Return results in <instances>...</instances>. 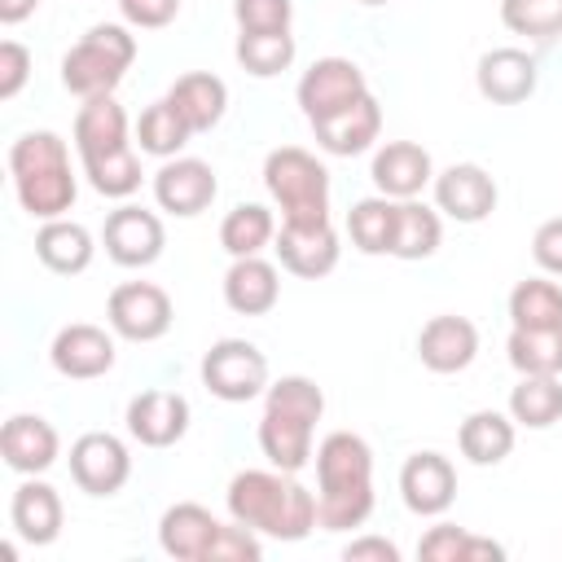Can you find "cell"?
<instances>
[{"instance_id": "cell-3", "label": "cell", "mask_w": 562, "mask_h": 562, "mask_svg": "<svg viewBox=\"0 0 562 562\" xmlns=\"http://www.w3.org/2000/svg\"><path fill=\"white\" fill-rule=\"evenodd\" d=\"M75 154L83 162L88 184L101 198L127 202L140 189V158L127 132V110L110 97H92L75 114Z\"/></svg>"}, {"instance_id": "cell-23", "label": "cell", "mask_w": 562, "mask_h": 562, "mask_svg": "<svg viewBox=\"0 0 562 562\" xmlns=\"http://www.w3.org/2000/svg\"><path fill=\"white\" fill-rule=\"evenodd\" d=\"M369 180L378 193L404 202V198H422V189L435 180V158L430 149H422L417 140H386L373 149V167Z\"/></svg>"}, {"instance_id": "cell-7", "label": "cell", "mask_w": 562, "mask_h": 562, "mask_svg": "<svg viewBox=\"0 0 562 562\" xmlns=\"http://www.w3.org/2000/svg\"><path fill=\"white\" fill-rule=\"evenodd\" d=\"M263 189L281 211V224L329 220V171L303 145H277L263 158Z\"/></svg>"}, {"instance_id": "cell-32", "label": "cell", "mask_w": 562, "mask_h": 562, "mask_svg": "<svg viewBox=\"0 0 562 562\" xmlns=\"http://www.w3.org/2000/svg\"><path fill=\"white\" fill-rule=\"evenodd\" d=\"M443 241V220H439V206H426L422 198H404L400 202V215H395V246L391 255L404 259V263H417V259H430Z\"/></svg>"}, {"instance_id": "cell-12", "label": "cell", "mask_w": 562, "mask_h": 562, "mask_svg": "<svg viewBox=\"0 0 562 562\" xmlns=\"http://www.w3.org/2000/svg\"><path fill=\"white\" fill-rule=\"evenodd\" d=\"M101 246L105 255L119 263V268H149L162 259V246H167V228L158 220V211H145L136 202H123L105 215V228H101Z\"/></svg>"}, {"instance_id": "cell-22", "label": "cell", "mask_w": 562, "mask_h": 562, "mask_svg": "<svg viewBox=\"0 0 562 562\" xmlns=\"http://www.w3.org/2000/svg\"><path fill=\"white\" fill-rule=\"evenodd\" d=\"M9 522H13V536L26 540V544H53L61 536V522H66V505H61V492L53 483H44L40 474H22V483L13 487V501H9Z\"/></svg>"}, {"instance_id": "cell-18", "label": "cell", "mask_w": 562, "mask_h": 562, "mask_svg": "<svg viewBox=\"0 0 562 562\" xmlns=\"http://www.w3.org/2000/svg\"><path fill=\"white\" fill-rule=\"evenodd\" d=\"M189 400L180 391H140L127 400V435L140 443V448H171L189 435Z\"/></svg>"}, {"instance_id": "cell-42", "label": "cell", "mask_w": 562, "mask_h": 562, "mask_svg": "<svg viewBox=\"0 0 562 562\" xmlns=\"http://www.w3.org/2000/svg\"><path fill=\"white\" fill-rule=\"evenodd\" d=\"M31 79V48L18 40L0 44V101H13Z\"/></svg>"}, {"instance_id": "cell-6", "label": "cell", "mask_w": 562, "mask_h": 562, "mask_svg": "<svg viewBox=\"0 0 562 562\" xmlns=\"http://www.w3.org/2000/svg\"><path fill=\"white\" fill-rule=\"evenodd\" d=\"M136 61V35L123 22H97L61 57V88L79 101L110 97Z\"/></svg>"}, {"instance_id": "cell-2", "label": "cell", "mask_w": 562, "mask_h": 562, "mask_svg": "<svg viewBox=\"0 0 562 562\" xmlns=\"http://www.w3.org/2000/svg\"><path fill=\"white\" fill-rule=\"evenodd\" d=\"M316 518L321 531H351L364 527L378 496H373V448L356 430H329L316 452Z\"/></svg>"}, {"instance_id": "cell-9", "label": "cell", "mask_w": 562, "mask_h": 562, "mask_svg": "<svg viewBox=\"0 0 562 562\" xmlns=\"http://www.w3.org/2000/svg\"><path fill=\"white\" fill-rule=\"evenodd\" d=\"M171 321H176L171 294L154 281H123L105 299V325L123 342H158L167 338Z\"/></svg>"}, {"instance_id": "cell-41", "label": "cell", "mask_w": 562, "mask_h": 562, "mask_svg": "<svg viewBox=\"0 0 562 562\" xmlns=\"http://www.w3.org/2000/svg\"><path fill=\"white\" fill-rule=\"evenodd\" d=\"M119 13L136 31H162L180 18V0H119Z\"/></svg>"}, {"instance_id": "cell-46", "label": "cell", "mask_w": 562, "mask_h": 562, "mask_svg": "<svg viewBox=\"0 0 562 562\" xmlns=\"http://www.w3.org/2000/svg\"><path fill=\"white\" fill-rule=\"evenodd\" d=\"M356 4H364V9H378V4H391V0H356Z\"/></svg>"}, {"instance_id": "cell-27", "label": "cell", "mask_w": 562, "mask_h": 562, "mask_svg": "<svg viewBox=\"0 0 562 562\" xmlns=\"http://www.w3.org/2000/svg\"><path fill=\"white\" fill-rule=\"evenodd\" d=\"M92 255H97V241L79 220H66V215L61 220H44L40 233H35V259L57 277L88 272Z\"/></svg>"}, {"instance_id": "cell-33", "label": "cell", "mask_w": 562, "mask_h": 562, "mask_svg": "<svg viewBox=\"0 0 562 562\" xmlns=\"http://www.w3.org/2000/svg\"><path fill=\"white\" fill-rule=\"evenodd\" d=\"M277 215L263 206V202H237L224 220H220V246L233 255V259H246V255H263L277 237Z\"/></svg>"}, {"instance_id": "cell-38", "label": "cell", "mask_w": 562, "mask_h": 562, "mask_svg": "<svg viewBox=\"0 0 562 562\" xmlns=\"http://www.w3.org/2000/svg\"><path fill=\"white\" fill-rule=\"evenodd\" d=\"M505 356L514 373H553L562 378V325L553 329H509Z\"/></svg>"}, {"instance_id": "cell-16", "label": "cell", "mask_w": 562, "mask_h": 562, "mask_svg": "<svg viewBox=\"0 0 562 562\" xmlns=\"http://www.w3.org/2000/svg\"><path fill=\"white\" fill-rule=\"evenodd\" d=\"M400 501L417 518H439L457 501V470L443 452L422 448L400 465Z\"/></svg>"}, {"instance_id": "cell-26", "label": "cell", "mask_w": 562, "mask_h": 562, "mask_svg": "<svg viewBox=\"0 0 562 562\" xmlns=\"http://www.w3.org/2000/svg\"><path fill=\"white\" fill-rule=\"evenodd\" d=\"M281 299V272L272 259L263 255H246L233 259L224 272V303L237 316H268Z\"/></svg>"}, {"instance_id": "cell-10", "label": "cell", "mask_w": 562, "mask_h": 562, "mask_svg": "<svg viewBox=\"0 0 562 562\" xmlns=\"http://www.w3.org/2000/svg\"><path fill=\"white\" fill-rule=\"evenodd\" d=\"M294 97H299L303 119L307 123H321V119L356 105L360 97H369V79H364V70L351 57H316L303 70Z\"/></svg>"}, {"instance_id": "cell-34", "label": "cell", "mask_w": 562, "mask_h": 562, "mask_svg": "<svg viewBox=\"0 0 562 562\" xmlns=\"http://www.w3.org/2000/svg\"><path fill=\"white\" fill-rule=\"evenodd\" d=\"M417 558H426V562H501L505 544H496L487 536H474L457 522H435L417 540Z\"/></svg>"}, {"instance_id": "cell-36", "label": "cell", "mask_w": 562, "mask_h": 562, "mask_svg": "<svg viewBox=\"0 0 562 562\" xmlns=\"http://www.w3.org/2000/svg\"><path fill=\"white\" fill-rule=\"evenodd\" d=\"M233 53H237V66L246 75L272 79V75H281V70L294 66L299 44H294L290 31H237V48Z\"/></svg>"}, {"instance_id": "cell-15", "label": "cell", "mask_w": 562, "mask_h": 562, "mask_svg": "<svg viewBox=\"0 0 562 562\" xmlns=\"http://www.w3.org/2000/svg\"><path fill=\"white\" fill-rule=\"evenodd\" d=\"M430 189H435L439 215H448V220H457V224H483V220L496 211V202H501L496 180H492L487 167H479V162H452V167L435 171Z\"/></svg>"}, {"instance_id": "cell-45", "label": "cell", "mask_w": 562, "mask_h": 562, "mask_svg": "<svg viewBox=\"0 0 562 562\" xmlns=\"http://www.w3.org/2000/svg\"><path fill=\"white\" fill-rule=\"evenodd\" d=\"M35 9H40V0H0V22H4V26H18V22H26Z\"/></svg>"}, {"instance_id": "cell-31", "label": "cell", "mask_w": 562, "mask_h": 562, "mask_svg": "<svg viewBox=\"0 0 562 562\" xmlns=\"http://www.w3.org/2000/svg\"><path fill=\"white\" fill-rule=\"evenodd\" d=\"M395 215H400V202L386 198V193H373V198H360L351 202L347 211V237L360 255H391L395 246Z\"/></svg>"}, {"instance_id": "cell-13", "label": "cell", "mask_w": 562, "mask_h": 562, "mask_svg": "<svg viewBox=\"0 0 562 562\" xmlns=\"http://www.w3.org/2000/svg\"><path fill=\"white\" fill-rule=\"evenodd\" d=\"M114 329H101V325H88V321H70L53 334V347H48V364L70 378V382H92V378H105L119 360V347H114Z\"/></svg>"}, {"instance_id": "cell-40", "label": "cell", "mask_w": 562, "mask_h": 562, "mask_svg": "<svg viewBox=\"0 0 562 562\" xmlns=\"http://www.w3.org/2000/svg\"><path fill=\"white\" fill-rule=\"evenodd\" d=\"M237 31H290L294 0H233Z\"/></svg>"}, {"instance_id": "cell-17", "label": "cell", "mask_w": 562, "mask_h": 562, "mask_svg": "<svg viewBox=\"0 0 562 562\" xmlns=\"http://www.w3.org/2000/svg\"><path fill=\"white\" fill-rule=\"evenodd\" d=\"M272 250H277V263L290 272V277H303V281H321L338 268V233L329 220L321 224H281L277 237H272Z\"/></svg>"}, {"instance_id": "cell-8", "label": "cell", "mask_w": 562, "mask_h": 562, "mask_svg": "<svg viewBox=\"0 0 562 562\" xmlns=\"http://www.w3.org/2000/svg\"><path fill=\"white\" fill-rule=\"evenodd\" d=\"M198 373H202V386L224 404H250L268 391V356L250 338L211 342Z\"/></svg>"}, {"instance_id": "cell-39", "label": "cell", "mask_w": 562, "mask_h": 562, "mask_svg": "<svg viewBox=\"0 0 562 562\" xmlns=\"http://www.w3.org/2000/svg\"><path fill=\"white\" fill-rule=\"evenodd\" d=\"M501 22L514 35L549 44L562 35V0H501Z\"/></svg>"}, {"instance_id": "cell-14", "label": "cell", "mask_w": 562, "mask_h": 562, "mask_svg": "<svg viewBox=\"0 0 562 562\" xmlns=\"http://www.w3.org/2000/svg\"><path fill=\"white\" fill-rule=\"evenodd\" d=\"M220 193V180H215V167L202 162V158H162V167L154 171V202L158 211L176 215V220H193L202 215Z\"/></svg>"}, {"instance_id": "cell-21", "label": "cell", "mask_w": 562, "mask_h": 562, "mask_svg": "<svg viewBox=\"0 0 562 562\" xmlns=\"http://www.w3.org/2000/svg\"><path fill=\"white\" fill-rule=\"evenodd\" d=\"M0 457L13 474H44L61 457V435L40 413H13L0 430Z\"/></svg>"}, {"instance_id": "cell-28", "label": "cell", "mask_w": 562, "mask_h": 562, "mask_svg": "<svg viewBox=\"0 0 562 562\" xmlns=\"http://www.w3.org/2000/svg\"><path fill=\"white\" fill-rule=\"evenodd\" d=\"M167 101L176 105V114L198 136V132H211L224 119V110H228V83L220 75H211V70H189V75H180L167 88Z\"/></svg>"}, {"instance_id": "cell-37", "label": "cell", "mask_w": 562, "mask_h": 562, "mask_svg": "<svg viewBox=\"0 0 562 562\" xmlns=\"http://www.w3.org/2000/svg\"><path fill=\"white\" fill-rule=\"evenodd\" d=\"M189 136H193V127L176 114V105L167 97H158L154 105H145L140 119H136V145L149 158H176L189 145Z\"/></svg>"}, {"instance_id": "cell-20", "label": "cell", "mask_w": 562, "mask_h": 562, "mask_svg": "<svg viewBox=\"0 0 562 562\" xmlns=\"http://www.w3.org/2000/svg\"><path fill=\"white\" fill-rule=\"evenodd\" d=\"M220 531H224V522L198 501H176L158 518V544L176 562H211Z\"/></svg>"}, {"instance_id": "cell-1", "label": "cell", "mask_w": 562, "mask_h": 562, "mask_svg": "<svg viewBox=\"0 0 562 562\" xmlns=\"http://www.w3.org/2000/svg\"><path fill=\"white\" fill-rule=\"evenodd\" d=\"M224 505H228V518L259 531L263 540H307L321 518H316V492L303 487L294 474L268 465V470H237L228 479V492H224Z\"/></svg>"}, {"instance_id": "cell-5", "label": "cell", "mask_w": 562, "mask_h": 562, "mask_svg": "<svg viewBox=\"0 0 562 562\" xmlns=\"http://www.w3.org/2000/svg\"><path fill=\"white\" fill-rule=\"evenodd\" d=\"M9 180H13L18 206L40 224L61 220L79 198V180L70 171V149L48 127L22 132L9 145Z\"/></svg>"}, {"instance_id": "cell-11", "label": "cell", "mask_w": 562, "mask_h": 562, "mask_svg": "<svg viewBox=\"0 0 562 562\" xmlns=\"http://www.w3.org/2000/svg\"><path fill=\"white\" fill-rule=\"evenodd\" d=\"M70 479L79 492L88 496H114L127 487L132 479V452L119 435L110 430H83L75 443H70Z\"/></svg>"}, {"instance_id": "cell-24", "label": "cell", "mask_w": 562, "mask_h": 562, "mask_svg": "<svg viewBox=\"0 0 562 562\" xmlns=\"http://www.w3.org/2000/svg\"><path fill=\"white\" fill-rule=\"evenodd\" d=\"M474 356H479V329L470 316L443 312V316H430L417 334V360L430 373H461L474 364Z\"/></svg>"}, {"instance_id": "cell-35", "label": "cell", "mask_w": 562, "mask_h": 562, "mask_svg": "<svg viewBox=\"0 0 562 562\" xmlns=\"http://www.w3.org/2000/svg\"><path fill=\"white\" fill-rule=\"evenodd\" d=\"M509 325L514 329H553L562 325V285L544 277H527L509 290Z\"/></svg>"}, {"instance_id": "cell-43", "label": "cell", "mask_w": 562, "mask_h": 562, "mask_svg": "<svg viewBox=\"0 0 562 562\" xmlns=\"http://www.w3.org/2000/svg\"><path fill=\"white\" fill-rule=\"evenodd\" d=\"M531 259H536L540 272L562 277V215L544 220V224L531 233Z\"/></svg>"}, {"instance_id": "cell-19", "label": "cell", "mask_w": 562, "mask_h": 562, "mask_svg": "<svg viewBox=\"0 0 562 562\" xmlns=\"http://www.w3.org/2000/svg\"><path fill=\"white\" fill-rule=\"evenodd\" d=\"M540 83V66L527 48H514V44H501V48H487L474 66V88L483 101L492 105H522Z\"/></svg>"}, {"instance_id": "cell-25", "label": "cell", "mask_w": 562, "mask_h": 562, "mask_svg": "<svg viewBox=\"0 0 562 562\" xmlns=\"http://www.w3.org/2000/svg\"><path fill=\"white\" fill-rule=\"evenodd\" d=\"M307 127H312V136H316V145H321L325 154H334V158H356V154H364V149L378 145V136H382V105H378V97L369 92V97H360L356 105H347V110H338V114H329V119H321V123H307Z\"/></svg>"}, {"instance_id": "cell-4", "label": "cell", "mask_w": 562, "mask_h": 562, "mask_svg": "<svg viewBox=\"0 0 562 562\" xmlns=\"http://www.w3.org/2000/svg\"><path fill=\"white\" fill-rule=\"evenodd\" d=\"M321 417H325V391L312 378L285 373L268 382L263 413H259V452L268 457V465L299 474L316 452L312 439H316Z\"/></svg>"}, {"instance_id": "cell-29", "label": "cell", "mask_w": 562, "mask_h": 562, "mask_svg": "<svg viewBox=\"0 0 562 562\" xmlns=\"http://www.w3.org/2000/svg\"><path fill=\"white\" fill-rule=\"evenodd\" d=\"M514 439H518V422L496 408H474L457 426V448L470 465H501L514 452Z\"/></svg>"}, {"instance_id": "cell-30", "label": "cell", "mask_w": 562, "mask_h": 562, "mask_svg": "<svg viewBox=\"0 0 562 562\" xmlns=\"http://www.w3.org/2000/svg\"><path fill=\"white\" fill-rule=\"evenodd\" d=\"M509 417L527 430H549L562 422V378L553 373H518L509 386Z\"/></svg>"}, {"instance_id": "cell-44", "label": "cell", "mask_w": 562, "mask_h": 562, "mask_svg": "<svg viewBox=\"0 0 562 562\" xmlns=\"http://www.w3.org/2000/svg\"><path fill=\"white\" fill-rule=\"evenodd\" d=\"M347 562H400V544L386 540V536H356L347 549H342Z\"/></svg>"}]
</instances>
